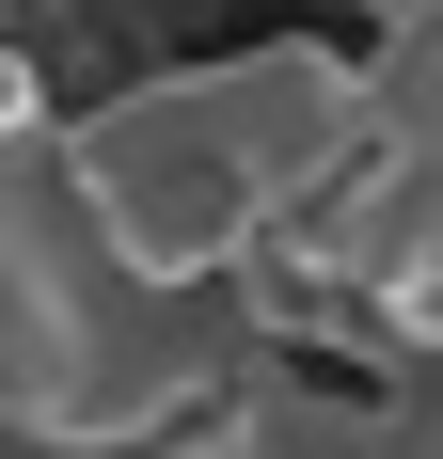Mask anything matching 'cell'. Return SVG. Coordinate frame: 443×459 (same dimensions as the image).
<instances>
[{
	"mask_svg": "<svg viewBox=\"0 0 443 459\" xmlns=\"http://www.w3.org/2000/svg\"><path fill=\"white\" fill-rule=\"evenodd\" d=\"M380 111H364V64L317 32H269L238 64H190V80H143L80 127H48L80 222L127 254L143 285H238L254 238L301 206L317 175H349Z\"/></svg>",
	"mask_w": 443,
	"mask_h": 459,
	"instance_id": "obj_1",
	"label": "cell"
},
{
	"mask_svg": "<svg viewBox=\"0 0 443 459\" xmlns=\"http://www.w3.org/2000/svg\"><path fill=\"white\" fill-rule=\"evenodd\" d=\"M364 16H412V0H364Z\"/></svg>",
	"mask_w": 443,
	"mask_h": 459,
	"instance_id": "obj_2",
	"label": "cell"
}]
</instances>
